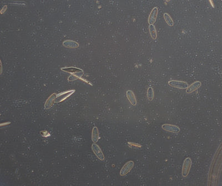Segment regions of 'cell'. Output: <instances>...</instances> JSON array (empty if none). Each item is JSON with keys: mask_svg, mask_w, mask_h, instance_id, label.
<instances>
[{"mask_svg": "<svg viewBox=\"0 0 222 186\" xmlns=\"http://www.w3.org/2000/svg\"><path fill=\"white\" fill-rule=\"evenodd\" d=\"M61 70L63 71L68 72L71 73L73 74L72 76L69 77L68 80L71 78V81H74L75 80H77V78H81V77L83 75V71L82 70L78 69L77 68H74V67H69V68H62Z\"/></svg>", "mask_w": 222, "mask_h": 186, "instance_id": "obj_1", "label": "cell"}, {"mask_svg": "<svg viewBox=\"0 0 222 186\" xmlns=\"http://www.w3.org/2000/svg\"><path fill=\"white\" fill-rule=\"evenodd\" d=\"M192 166V161L190 158H187L184 161L182 167V176L186 177L188 175Z\"/></svg>", "mask_w": 222, "mask_h": 186, "instance_id": "obj_2", "label": "cell"}, {"mask_svg": "<svg viewBox=\"0 0 222 186\" xmlns=\"http://www.w3.org/2000/svg\"><path fill=\"white\" fill-rule=\"evenodd\" d=\"M74 92H75V90H69V91H64L62 93H60L59 94L57 95L55 102L59 103L63 101L64 100H66L69 96L72 95Z\"/></svg>", "mask_w": 222, "mask_h": 186, "instance_id": "obj_3", "label": "cell"}, {"mask_svg": "<svg viewBox=\"0 0 222 186\" xmlns=\"http://www.w3.org/2000/svg\"><path fill=\"white\" fill-rule=\"evenodd\" d=\"M169 86L177 88L179 89H187L188 87V83L185 82L179 81H170L168 82Z\"/></svg>", "mask_w": 222, "mask_h": 186, "instance_id": "obj_4", "label": "cell"}, {"mask_svg": "<svg viewBox=\"0 0 222 186\" xmlns=\"http://www.w3.org/2000/svg\"><path fill=\"white\" fill-rule=\"evenodd\" d=\"M134 166V162L132 161H130L126 163V164L122 167L120 172V175L122 176H123L127 175L128 173L130 172V170Z\"/></svg>", "mask_w": 222, "mask_h": 186, "instance_id": "obj_5", "label": "cell"}, {"mask_svg": "<svg viewBox=\"0 0 222 186\" xmlns=\"http://www.w3.org/2000/svg\"><path fill=\"white\" fill-rule=\"evenodd\" d=\"M92 149L97 157L101 161H104L105 156L103 155V153L101 149L97 144L96 143H93L92 145Z\"/></svg>", "mask_w": 222, "mask_h": 186, "instance_id": "obj_6", "label": "cell"}, {"mask_svg": "<svg viewBox=\"0 0 222 186\" xmlns=\"http://www.w3.org/2000/svg\"><path fill=\"white\" fill-rule=\"evenodd\" d=\"M162 128L165 131L172 132V133H178L180 131V129L178 126L170 124H164L162 125Z\"/></svg>", "mask_w": 222, "mask_h": 186, "instance_id": "obj_7", "label": "cell"}, {"mask_svg": "<svg viewBox=\"0 0 222 186\" xmlns=\"http://www.w3.org/2000/svg\"><path fill=\"white\" fill-rule=\"evenodd\" d=\"M157 14H158V9L157 7L153 8V9L152 10L150 14L149 18H148V23L150 24H153L155 22L156 19L157 17Z\"/></svg>", "mask_w": 222, "mask_h": 186, "instance_id": "obj_8", "label": "cell"}, {"mask_svg": "<svg viewBox=\"0 0 222 186\" xmlns=\"http://www.w3.org/2000/svg\"><path fill=\"white\" fill-rule=\"evenodd\" d=\"M57 94L53 93L52 95L50 96V97L48 98V100L46 101V102L45 105H44V108L46 109H49L52 106L53 103L55 102L56 98L57 97Z\"/></svg>", "mask_w": 222, "mask_h": 186, "instance_id": "obj_9", "label": "cell"}, {"mask_svg": "<svg viewBox=\"0 0 222 186\" xmlns=\"http://www.w3.org/2000/svg\"><path fill=\"white\" fill-rule=\"evenodd\" d=\"M201 82L199 81H196L194 82L190 86H188L187 88V93H191L193 92L198 89L201 86Z\"/></svg>", "mask_w": 222, "mask_h": 186, "instance_id": "obj_10", "label": "cell"}, {"mask_svg": "<svg viewBox=\"0 0 222 186\" xmlns=\"http://www.w3.org/2000/svg\"><path fill=\"white\" fill-rule=\"evenodd\" d=\"M126 93H127V98L130 101V104L133 106H135L137 104V100H136L134 92L132 90H128L127 91Z\"/></svg>", "mask_w": 222, "mask_h": 186, "instance_id": "obj_11", "label": "cell"}, {"mask_svg": "<svg viewBox=\"0 0 222 186\" xmlns=\"http://www.w3.org/2000/svg\"><path fill=\"white\" fill-rule=\"evenodd\" d=\"M63 45L64 47L69 48H76L78 47L79 46L77 42L71 40L65 41L64 42H63Z\"/></svg>", "mask_w": 222, "mask_h": 186, "instance_id": "obj_12", "label": "cell"}, {"mask_svg": "<svg viewBox=\"0 0 222 186\" xmlns=\"http://www.w3.org/2000/svg\"><path fill=\"white\" fill-rule=\"evenodd\" d=\"M99 132L98 129L96 127H93L92 129V139L93 143H96L98 142L99 139Z\"/></svg>", "mask_w": 222, "mask_h": 186, "instance_id": "obj_13", "label": "cell"}, {"mask_svg": "<svg viewBox=\"0 0 222 186\" xmlns=\"http://www.w3.org/2000/svg\"><path fill=\"white\" fill-rule=\"evenodd\" d=\"M149 31H150V34L151 37L153 39H156L157 37V34L155 27L153 24L150 25Z\"/></svg>", "mask_w": 222, "mask_h": 186, "instance_id": "obj_14", "label": "cell"}, {"mask_svg": "<svg viewBox=\"0 0 222 186\" xmlns=\"http://www.w3.org/2000/svg\"><path fill=\"white\" fill-rule=\"evenodd\" d=\"M163 16H164V19H165V22H166L167 24L170 27L173 26L174 22H173V19L170 16V15L167 13H164Z\"/></svg>", "mask_w": 222, "mask_h": 186, "instance_id": "obj_15", "label": "cell"}, {"mask_svg": "<svg viewBox=\"0 0 222 186\" xmlns=\"http://www.w3.org/2000/svg\"><path fill=\"white\" fill-rule=\"evenodd\" d=\"M147 97L150 101H152L154 98V91L152 87H150L147 90Z\"/></svg>", "mask_w": 222, "mask_h": 186, "instance_id": "obj_16", "label": "cell"}, {"mask_svg": "<svg viewBox=\"0 0 222 186\" xmlns=\"http://www.w3.org/2000/svg\"><path fill=\"white\" fill-rule=\"evenodd\" d=\"M41 133L42 136L44 137H47L48 136H50V134H49V133H48L47 131H43Z\"/></svg>", "mask_w": 222, "mask_h": 186, "instance_id": "obj_17", "label": "cell"}]
</instances>
